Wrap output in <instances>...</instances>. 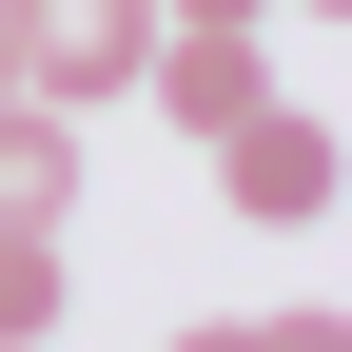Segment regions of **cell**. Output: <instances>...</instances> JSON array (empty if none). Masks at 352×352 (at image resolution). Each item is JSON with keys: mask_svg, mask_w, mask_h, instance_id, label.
Wrapping results in <instances>:
<instances>
[{"mask_svg": "<svg viewBox=\"0 0 352 352\" xmlns=\"http://www.w3.org/2000/svg\"><path fill=\"white\" fill-rule=\"evenodd\" d=\"M0 352H59V235H0Z\"/></svg>", "mask_w": 352, "mask_h": 352, "instance_id": "cell-5", "label": "cell"}, {"mask_svg": "<svg viewBox=\"0 0 352 352\" xmlns=\"http://www.w3.org/2000/svg\"><path fill=\"white\" fill-rule=\"evenodd\" d=\"M138 59H157V0H20V98L98 118V98H138Z\"/></svg>", "mask_w": 352, "mask_h": 352, "instance_id": "cell-2", "label": "cell"}, {"mask_svg": "<svg viewBox=\"0 0 352 352\" xmlns=\"http://www.w3.org/2000/svg\"><path fill=\"white\" fill-rule=\"evenodd\" d=\"M138 98L176 118V138H215V118H254V98H274V39H254V20H157Z\"/></svg>", "mask_w": 352, "mask_h": 352, "instance_id": "cell-3", "label": "cell"}, {"mask_svg": "<svg viewBox=\"0 0 352 352\" xmlns=\"http://www.w3.org/2000/svg\"><path fill=\"white\" fill-rule=\"evenodd\" d=\"M176 352H352V314H196Z\"/></svg>", "mask_w": 352, "mask_h": 352, "instance_id": "cell-6", "label": "cell"}, {"mask_svg": "<svg viewBox=\"0 0 352 352\" xmlns=\"http://www.w3.org/2000/svg\"><path fill=\"white\" fill-rule=\"evenodd\" d=\"M157 20H274V0H157Z\"/></svg>", "mask_w": 352, "mask_h": 352, "instance_id": "cell-7", "label": "cell"}, {"mask_svg": "<svg viewBox=\"0 0 352 352\" xmlns=\"http://www.w3.org/2000/svg\"><path fill=\"white\" fill-rule=\"evenodd\" d=\"M0 20H20V0H0Z\"/></svg>", "mask_w": 352, "mask_h": 352, "instance_id": "cell-10", "label": "cell"}, {"mask_svg": "<svg viewBox=\"0 0 352 352\" xmlns=\"http://www.w3.org/2000/svg\"><path fill=\"white\" fill-rule=\"evenodd\" d=\"M294 20H333V0H294Z\"/></svg>", "mask_w": 352, "mask_h": 352, "instance_id": "cell-9", "label": "cell"}, {"mask_svg": "<svg viewBox=\"0 0 352 352\" xmlns=\"http://www.w3.org/2000/svg\"><path fill=\"white\" fill-rule=\"evenodd\" d=\"M196 157H215V196H235L254 235H314V215H333V118H314V98H254V118H215Z\"/></svg>", "mask_w": 352, "mask_h": 352, "instance_id": "cell-1", "label": "cell"}, {"mask_svg": "<svg viewBox=\"0 0 352 352\" xmlns=\"http://www.w3.org/2000/svg\"><path fill=\"white\" fill-rule=\"evenodd\" d=\"M0 98H20V20H0Z\"/></svg>", "mask_w": 352, "mask_h": 352, "instance_id": "cell-8", "label": "cell"}, {"mask_svg": "<svg viewBox=\"0 0 352 352\" xmlns=\"http://www.w3.org/2000/svg\"><path fill=\"white\" fill-rule=\"evenodd\" d=\"M59 215H78V118L0 98V235H59Z\"/></svg>", "mask_w": 352, "mask_h": 352, "instance_id": "cell-4", "label": "cell"}]
</instances>
